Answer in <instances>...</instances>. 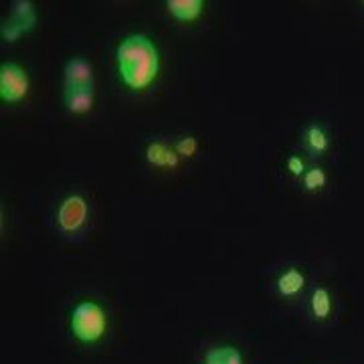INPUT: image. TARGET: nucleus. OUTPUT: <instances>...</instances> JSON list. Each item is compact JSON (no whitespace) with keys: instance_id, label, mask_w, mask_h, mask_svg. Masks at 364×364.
Instances as JSON below:
<instances>
[{"instance_id":"obj_1","label":"nucleus","mask_w":364,"mask_h":364,"mask_svg":"<svg viewBox=\"0 0 364 364\" xmlns=\"http://www.w3.org/2000/svg\"><path fill=\"white\" fill-rule=\"evenodd\" d=\"M117 75L132 91H146L160 75V51L154 41L134 33L117 43Z\"/></svg>"},{"instance_id":"obj_2","label":"nucleus","mask_w":364,"mask_h":364,"mask_svg":"<svg viewBox=\"0 0 364 364\" xmlns=\"http://www.w3.org/2000/svg\"><path fill=\"white\" fill-rule=\"evenodd\" d=\"M69 328L81 344H95L105 336L107 314L95 299H81L71 310Z\"/></svg>"},{"instance_id":"obj_3","label":"nucleus","mask_w":364,"mask_h":364,"mask_svg":"<svg viewBox=\"0 0 364 364\" xmlns=\"http://www.w3.org/2000/svg\"><path fill=\"white\" fill-rule=\"evenodd\" d=\"M90 219V203L87 198L79 193L67 195L61 198L59 207H57V227L63 235H79Z\"/></svg>"},{"instance_id":"obj_4","label":"nucleus","mask_w":364,"mask_h":364,"mask_svg":"<svg viewBox=\"0 0 364 364\" xmlns=\"http://www.w3.org/2000/svg\"><path fill=\"white\" fill-rule=\"evenodd\" d=\"M31 91V77L18 63L6 61L0 65V100L4 104H18Z\"/></svg>"},{"instance_id":"obj_5","label":"nucleus","mask_w":364,"mask_h":364,"mask_svg":"<svg viewBox=\"0 0 364 364\" xmlns=\"http://www.w3.org/2000/svg\"><path fill=\"white\" fill-rule=\"evenodd\" d=\"M144 158H146V162H148L150 166L164 170L178 168L182 160V158L174 152V146L166 142V140H162V138L150 140V142L146 144Z\"/></svg>"},{"instance_id":"obj_6","label":"nucleus","mask_w":364,"mask_h":364,"mask_svg":"<svg viewBox=\"0 0 364 364\" xmlns=\"http://www.w3.org/2000/svg\"><path fill=\"white\" fill-rule=\"evenodd\" d=\"M63 87L65 90H83L93 87V67L83 57H71L63 67Z\"/></svg>"},{"instance_id":"obj_7","label":"nucleus","mask_w":364,"mask_h":364,"mask_svg":"<svg viewBox=\"0 0 364 364\" xmlns=\"http://www.w3.org/2000/svg\"><path fill=\"white\" fill-rule=\"evenodd\" d=\"M63 104L67 112L73 116H85L90 114L95 105V91L93 87H83V90H65L63 91Z\"/></svg>"},{"instance_id":"obj_8","label":"nucleus","mask_w":364,"mask_h":364,"mask_svg":"<svg viewBox=\"0 0 364 364\" xmlns=\"http://www.w3.org/2000/svg\"><path fill=\"white\" fill-rule=\"evenodd\" d=\"M164 6L170 16L181 23H195L205 13L203 0H166Z\"/></svg>"},{"instance_id":"obj_9","label":"nucleus","mask_w":364,"mask_h":364,"mask_svg":"<svg viewBox=\"0 0 364 364\" xmlns=\"http://www.w3.org/2000/svg\"><path fill=\"white\" fill-rule=\"evenodd\" d=\"M275 287L282 298H296L306 287V275L298 267H287L286 272L279 273V277L275 279Z\"/></svg>"},{"instance_id":"obj_10","label":"nucleus","mask_w":364,"mask_h":364,"mask_svg":"<svg viewBox=\"0 0 364 364\" xmlns=\"http://www.w3.org/2000/svg\"><path fill=\"white\" fill-rule=\"evenodd\" d=\"M304 144H306V150L312 154V156H322L330 150V138H328V132L320 126V124H310L306 132H304Z\"/></svg>"},{"instance_id":"obj_11","label":"nucleus","mask_w":364,"mask_h":364,"mask_svg":"<svg viewBox=\"0 0 364 364\" xmlns=\"http://www.w3.org/2000/svg\"><path fill=\"white\" fill-rule=\"evenodd\" d=\"M310 310L316 320L324 322L330 318L332 314V294L328 287H316L312 291V298H310Z\"/></svg>"},{"instance_id":"obj_12","label":"nucleus","mask_w":364,"mask_h":364,"mask_svg":"<svg viewBox=\"0 0 364 364\" xmlns=\"http://www.w3.org/2000/svg\"><path fill=\"white\" fill-rule=\"evenodd\" d=\"M205 364H245V358L235 346H215L205 352Z\"/></svg>"},{"instance_id":"obj_13","label":"nucleus","mask_w":364,"mask_h":364,"mask_svg":"<svg viewBox=\"0 0 364 364\" xmlns=\"http://www.w3.org/2000/svg\"><path fill=\"white\" fill-rule=\"evenodd\" d=\"M304 182V191L306 193H320L328 182V174L322 166H310L301 176Z\"/></svg>"},{"instance_id":"obj_14","label":"nucleus","mask_w":364,"mask_h":364,"mask_svg":"<svg viewBox=\"0 0 364 364\" xmlns=\"http://www.w3.org/2000/svg\"><path fill=\"white\" fill-rule=\"evenodd\" d=\"M37 4L33 0H14L11 2V18L14 21H31L37 18Z\"/></svg>"},{"instance_id":"obj_15","label":"nucleus","mask_w":364,"mask_h":364,"mask_svg":"<svg viewBox=\"0 0 364 364\" xmlns=\"http://www.w3.org/2000/svg\"><path fill=\"white\" fill-rule=\"evenodd\" d=\"M23 35H26V28L21 23L13 21V18L4 21L2 26H0V37H2L4 43H9V45H14Z\"/></svg>"},{"instance_id":"obj_16","label":"nucleus","mask_w":364,"mask_h":364,"mask_svg":"<svg viewBox=\"0 0 364 364\" xmlns=\"http://www.w3.org/2000/svg\"><path fill=\"white\" fill-rule=\"evenodd\" d=\"M172 146H174V152L181 158H193L198 150V140L195 136H181L172 142Z\"/></svg>"},{"instance_id":"obj_17","label":"nucleus","mask_w":364,"mask_h":364,"mask_svg":"<svg viewBox=\"0 0 364 364\" xmlns=\"http://www.w3.org/2000/svg\"><path fill=\"white\" fill-rule=\"evenodd\" d=\"M286 168L289 170V174H291L294 178H301V176H304V172L308 170V166H306L304 158H299L298 154H291V156H287Z\"/></svg>"}]
</instances>
